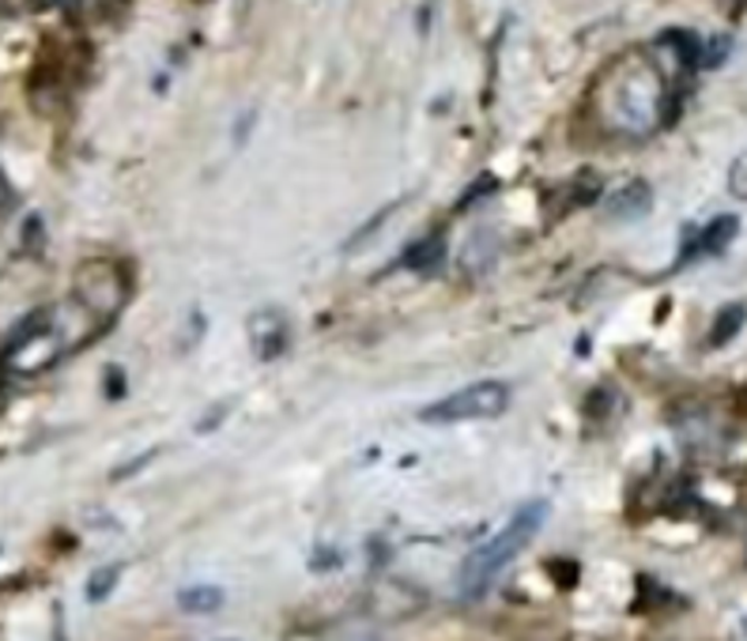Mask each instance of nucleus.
Masks as SVG:
<instances>
[{"instance_id": "1", "label": "nucleus", "mask_w": 747, "mask_h": 641, "mask_svg": "<svg viewBox=\"0 0 747 641\" xmlns=\"http://www.w3.org/2000/svg\"><path fill=\"white\" fill-rule=\"evenodd\" d=\"M589 110L611 137H646L665 118V80L641 53L611 61L589 91Z\"/></svg>"}, {"instance_id": "2", "label": "nucleus", "mask_w": 747, "mask_h": 641, "mask_svg": "<svg viewBox=\"0 0 747 641\" xmlns=\"http://www.w3.org/2000/svg\"><path fill=\"white\" fill-rule=\"evenodd\" d=\"M548 510H551V505L544 499L525 502L521 510H517L510 521H506V529H498L491 540L480 543V548L468 554V559L461 562V578H457V589H461L465 600H480L484 592L491 589V581L498 578V573L510 567L517 554H521L532 543V535L544 529Z\"/></svg>"}, {"instance_id": "3", "label": "nucleus", "mask_w": 747, "mask_h": 641, "mask_svg": "<svg viewBox=\"0 0 747 641\" xmlns=\"http://www.w3.org/2000/svg\"><path fill=\"white\" fill-rule=\"evenodd\" d=\"M506 404H510V385L502 381H476V385H465L449 397L435 400L419 411L424 423H472V419H495L502 415Z\"/></svg>"}, {"instance_id": "4", "label": "nucleus", "mask_w": 747, "mask_h": 641, "mask_svg": "<svg viewBox=\"0 0 747 641\" xmlns=\"http://www.w3.org/2000/svg\"><path fill=\"white\" fill-rule=\"evenodd\" d=\"M76 299L83 302L88 313H99V318H113L121 310L124 299H129V280L113 261H88L76 272Z\"/></svg>"}, {"instance_id": "5", "label": "nucleus", "mask_w": 747, "mask_h": 641, "mask_svg": "<svg viewBox=\"0 0 747 641\" xmlns=\"http://www.w3.org/2000/svg\"><path fill=\"white\" fill-rule=\"evenodd\" d=\"M246 329H249V348H253V355L261 362L280 359L287 351V343H291V321H287V313L276 310V306L257 310Z\"/></svg>"}, {"instance_id": "6", "label": "nucleus", "mask_w": 747, "mask_h": 641, "mask_svg": "<svg viewBox=\"0 0 747 641\" xmlns=\"http://www.w3.org/2000/svg\"><path fill=\"white\" fill-rule=\"evenodd\" d=\"M740 234V219L736 216H717L706 231H698L691 242H687V253H679V264L695 261V257H717L729 250V242Z\"/></svg>"}, {"instance_id": "7", "label": "nucleus", "mask_w": 747, "mask_h": 641, "mask_svg": "<svg viewBox=\"0 0 747 641\" xmlns=\"http://www.w3.org/2000/svg\"><path fill=\"white\" fill-rule=\"evenodd\" d=\"M654 208V189H649V181H627L622 189H616V193L608 197V204H605V212H608V219H641Z\"/></svg>"}, {"instance_id": "8", "label": "nucleus", "mask_w": 747, "mask_h": 641, "mask_svg": "<svg viewBox=\"0 0 747 641\" xmlns=\"http://www.w3.org/2000/svg\"><path fill=\"white\" fill-rule=\"evenodd\" d=\"M495 261H498V238H495V231H476V234H468V242H465V257H461V272L465 276H487L495 268Z\"/></svg>"}, {"instance_id": "9", "label": "nucleus", "mask_w": 747, "mask_h": 641, "mask_svg": "<svg viewBox=\"0 0 747 641\" xmlns=\"http://www.w3.org/2000/svg\"><path fill=\"white\" fill-rule=\"evenodd\" d=\"M442 264H446V234L419 238V242L408 246V253H405V268L408 272H419V276H435Z\"/></svg>"}, {"instance_id": "10", "label": "nucleus", "mask_w": 747, "mask_h": 641, "mask_svg": "<svg viewBox=\"0 0 747 641\" xmlns=\"http://www.w3.org/2000/svg\"><path fill=\"white\" fill-rule=\"evenodd\" d=\"M660 42L676 50L679 69H687V72L703 69V50H706V46H703V38H698L695 31H665V34H660Z\"/></svg>"}, {"instance_id": "11", "label": "nucleus", "mask_w": 747, "mask_h": 641, "mask_svg": "<svg viewBox=\"0 0 747 641\" xmlns=\"http://www.w3.org/2000/svg\"><path fill=\"white\" fill-rule=\"evenodd\" d=\"M178 608L189 611V615H208V611L223 608V589L219 585H193L178 592Z\"/></svg>"}, {"instance_id": "12", "label": "nucleus", "mask_w": 747, "mask_h": 641, "mask_svg": "<svg viewBox=\"0 0 747 641\" xmlns=\"http://www.w3.org/2000/svg\"><path fill=\"white\" fill-rule=\"evenodd\" d=\"M740 329H744V306H740V302H733V306H725V310L714 318L710 343H714V348H725V343H729Z\"/></svg>"}, {"instance_id": "13", "label": "nucleus", "mask_w": 747, "mask_h": 641, "mask_svg": "<svg viewBox=\"0 0 747 641\" xmlns=\"http://www.w3.org/2000/svg\"><path fill=\"white\" fill-rule=\"evenodd\" d=\"M397 208H400V200H392V204H386V208H381V212H374V216H370V223H367V227H359V231L351 234L348 242H343V250H348V253H351V250H359V246L367 242V238H374V234L381 231V227L389 223V216L397 212Z\"/></svg>"}, {"instance_id": "14", "label": "nucleus", "mask_w": 747, "mask_h": 641, "mask_svg": "<svg viewBox=\"0 0 747 641\" xmlns=\"http://www.w3.org/2000/svg\"><path fill=\"white\" fill-rule=\"evenodd\" d=\"M118 578H121V567H102V570H94V573H91V581H88V600H107L110 592H113V585H118Z\"/></svg>"}, {"instance_id": "15", "label": "nucleus", "mask_w": 747, "mask_h": 641, "mask_svg": "<svg viewBox=\"0 0 747 641\" xmlns=\"http://www.w3.org/2000/svg\"><path fill=\"white\" fill-rule=\"evenodd\" d=\"M729 50H733V38H725V34H717L710 46L703 50V69H717V64L729 57Z\"/></svg>"}, {"instance_id": "16", "label": "nucleus", "mask_w": 747, "mask_h": 641, "mask_svg": "<svg viewBox=\"0 0 747 641\" xmlns=\"http://www.w3.org/2000/svg\"><path fill=\"white\" fill-rule=\"evenodd\" d=\"M729 193L733 197H740V200H747V156H740L729 167Z\"/></svg>"}, {"instance_id": "17", "label": "nucleus", "mask_w": 747, "mask_h": 641, "mask_svg": "<svg viewBox=\"0 0 747 641\" xmlns=\"http://www.w3.org/2000/svg\"><path fill=\"white\" fill-rule=\"evenodd\" d=\"M12 204H16V189H12V181H8L4 170H0V212L12 208Z\"/></svg>"}, {"instance_id": "18", "label": "nucleus", "mask_w": 747, "mask_h": 641, "mask_svg": "<svg viewBox=\"0 0 747 641\" xmlns=\"http://www.w3.org/2000/svg\"><path fill=\"white\" fill-rule=\"evenodd\" d=\"M107 392H110L113 400H118L121 392H124V378H121V367H110V374H107Z\"/></svg>"}]
</instances>
